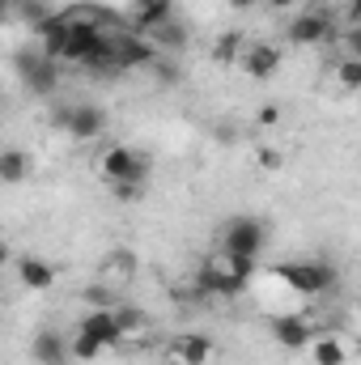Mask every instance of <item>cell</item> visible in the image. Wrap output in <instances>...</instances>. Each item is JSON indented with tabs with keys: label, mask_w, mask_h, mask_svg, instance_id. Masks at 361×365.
<instances>
[{
	"label": "cell",
	"mask_w": 361,
	"mask_h": 365,
	"mask_svg": "<svg viewBox=\"0 0 361 365\" xmlns=\"http://www.w3.org/2000/svg\"><path fill=\"white\" fill-rule=\"evenodd\" d=\"M13 68L21 73V81L34 93H47L56 86V60H47L43 51H21V56L13 60Z\"/></svg>",
	"instance_id": "cell-9"
},
{
	"label": "cell",
	"mask_w": 361,
	"mask_h": 365,
	"mask_svg": "<svg viewBox=\"0 0 361 365\" xmlns=\"http://www.w3.org/2000/svg\"><path fill=\"white\" fill-rule=\"evenodd\" d=\"M81 297L90 302V310H106V306H119V302H115V289H111V284H102V280H98V284H90V289H86Z\"/></svg>",
	"instance_id": "cell-23"
},
{
	"label": "cell",
	"mask_w": 361,
	"mask_h": 365,
	"mask_svg": "<svg viewBox=\"0 0 361 365\" xmlns=\"http://www.w3.org/2000/svg\"><path fill=\"white\" fill-rule=\"evenodd\" d=\"M145 38H149V47L162 56V51H183L187 47V26H183L179 17H166V21H158L153 30H145Z\"/></svg>",
	"instance_id": "cell-16"
},
{
	"label": "cell",
	"mask_w": 361,
	"mask_h": 365,
	"mask_svg": "<svg viewBox=\"0 0 361 365\" xmlns=\"http://www.w3.org/2000/svg\"><path fill=\"white\" fill-rule=\"evenodd\" d=\"M102 284H111V289H119V284H128L132 276H136V251H128V247H119V251H111L106 259H102Z\"/></svg>",
	"instance_id": "cell-15"
},
{
	"label": "cell",
	"mask_w": 361,
	"mask_h": 365,
	"mask_svg": "<svg viewBox=\"0 0 361 365\" xmlns=\"http://www.w3.org/2000/svg\"><path fill=\"white\" fill-rule=\"evenodd\" d=\"M251 268H255L251 259H238V255L217 251L200 268V293H208V297H238L247 289V280H251Z\"/></svg>",
	"instance_id": "cell-1"
},
{
	"label": "cell",
	"mask_w": 361,
	"mask_h": 365,
	"mask_svg": "<svg viewBox=\"0 0 361 365\" xmlns=\"http://www.w3.org/2000/svg\"><path fill=\"white\" fill-rule=\"evenodd\" d=\"M255 158H260V166H264V170H276V166H280V153H276V149H268V145H264Z\"/></svg>",
	"instance_id": "cell-25"
},
{
	"label": "cell",
	"mask_w": 361,
	"mask_h": 365,
	"mask_svg": "<svg viewBox=\"0 0 361 365\" xmlns=\"http://www.w3.org/2000/svg\"><path fill=\"white\" fill-rule=\"evenodd\" d=\"M34 175V158L26 149H0V182L4 187H17Z\"/></svg>",
	"instance_id": "cell-17"
},
{
	"label": "cell",
	"mask_w": 361,
	"mask_h": 365,
	"mask_svg": "<svg viewBox=\"0 0 361 365\" xmlns=\"http://www.w3.org/2000/svg\"><path fill=\"white\" fill-rule=\"evenodd\" d=\"M289 43L293 47H319V43H332L336 38V21L327 9H306V13H293L289 17Z\"/></svg>",
	"instance_id": "cell-5"
},
{
	"label": "cell",
	"mask_w": 361,
	"mask_h": 365,
	"mask_svg": "<svg viewBox=\"0 0 361 365\" xmlns=\"http://www.w3.org/2000/svg\"><path fill=\"white\" fill-rule=\"evenodd\" d=\"M77 327H81V331H90L102 349H119V340H123V331H119V319H115V306H106V310H90V314H86Z\"/></svg>",
	"instance_id": "cell-14"
},
{
	"label": "cell",
	"mask_w": 361,
	"mask_h": 365,
	"mask_svg": "<svg viewBox=\"0 0 361 365\" xmlns=\"http://www.w3.org/2000/svg\"><path fill=\"white\" fill-rule=\"evenodd\" d=\"M68 357H73V361H93V357H102V344L93 340L90 331L77 327V336L68 340Z\"/></svg>",
	"instance_id": "cell-21"
},
{
	"label": "cell",
	"mask_w": 361,
	"mask_h": 365,
	"mask_svg": "<svg viewBox=\"0 0 361 365\" xmlns=\"http://www.w3.org/2000/svg\"><path fill=\"white\" fill-rule=\"evenodd\" d=\"M336 77H340V86L353 93V90H361V60L357 56H345L340 64H336Z\"/></svg>",
	"instance_id": "cell-22"
},
{
	"label": "cell",
	"mask_w": 361,
	"mask_h": 365,
	"mask_svg": "<svg viewBox=\"0 0 361 365\" xmlns=\"http://www.w3.org/2000/svg\"><path fill=\"white\" fill-rule=\"evenodd\" d=\"M238 56H243V34H221L217 43H213V60L217 64H238Z\"/></svg>",
	"instance_id": "cell-20"
},
{
	"label": "cell",
	"mask_w": 361,
	"mask_h": 365,
	"mask_svg": "<svg viewBox=\"0 0 361 365\" xmlns=\"http://www.w3.org/2000/svg\"><path fill=\"white\" fill-rule=\"evenodd\" d=\"M158 51L149 47L145 34H111V68H149Z\"/></svg>",
	"instance_id": "cell-6"
},
{
	"label": "cell",
	"mask_w": 361,
	"mask_h": 365,
	"mask_svg": "<svg viewBox=\"0 0 361 365\" xmlns=\"http://www.w3.org/2000/svg\"><path fill=\"white\" fill-rule=\"evenodd\" d=\"M13 272H17V280H21L30 293H47V289L56 284V268H51L47 259H39V255H17V259H13Z\"/></svg>",
	"instance_id": "cell-13"
},
{
	"label": "cell",
	"mask_w": 361,
	"mask_h": 365,
	"mask_svg": "<svg viewBox=\"0 0 361 365\" xmlns=\"http://www.w3.org/2000/svg\"><path fill=\"white\" fill-rule=\"evenodd\" d=\"M264 242H268V230H264V221H255V217H234L230 225H225V234H221V251L225 255H238V259H260V251H264Z\"/></svg>",
	"instance_id": "cell-3"
},
{
	"label": "cell",
	"mask_w": 361,
	"mask_h": 365,
	"mask_svg": "<svg viewBox=\"0 0 361 365\" xmlns=\"http://www.w3.org/2000/svg\"><path fill=\"white\" fill-rule=\"evenodd\" d=\"M149 170H153V162L141 149H132V145H111L98 158V175L106 182H136V187H145Z\"/></svg>",
	"instance_id": "cell-2"
},
{
	"label": "cell",
	"mask_w": 361,
	"mask_h": 365,
	"mask_svg": "<svg viewBox=\"0 0 361 365\" xmlns=\"http://www.w3.org/2000/svg\"><path fill=\"white\" fill-rule=\"evenodd\" d=\"M276 276L293 289V293H306V297H315V293H327L332 284H336V272L327 268V264H319V259H298V264H280Z\"/></svg>",
	"instance_id": "cell-4"
},
{
	"label": "cell",
	"mask_w": 361,
	"mask_h": 365,
	"mask_svg": "<svg viewBox=\"0 0 361 365\" xmlns=\"http://www.w3.org/2000/svg\"><path fill=\"white\" fill-rule=\"evenodd\" d=\"M166 357L175 365H208L213 361V340L204 331H183L166 344Z\"/></svg>",
	"instance_id": "cell-8"
},
{
	"label": "cell",
	"mask_w": 361,
	"mask_h": 365,
	"mask_svg": "<svg viewBox=\"0 0 361 365\" xmlns=\"http://www.w3.org/2000/svg\"><path fill=\"white\" fill-rule=\"evenodd\" d=\"M30 357H34V365H68L73 357H68V340L56 331V327H43L34 340H30Z\"/></svg>",
	"instance_id": "cell-12"
},
{
	"label": "cell",
	"mask_w": 361,
	"mask_h": 365,
	"mask_svg": "<svg viewBox=\"0 0 361 365\" xmlns=\"http://www.w3.org/2000/svg\"><path fill=\"white\" fill-rule=\"evenodd\" d=\"M225 4H230V9H251L255 0H225Z\"/></svg>",
	"instance_id": "cell-28"
},
{
	"label": "cell",
	"mask_w": 361,
	"mask_h": 365,
	"mask_svg": "<svg viewBox=\"0 0 361 365\" xmlns=\"http://www.w3.org/2000/svg\"><path fill=\"white\" fill-rule=\"evenodd\" d=\"M310 357H315V365H345L349 361V344L340 340V336H310Z\"/></svg>",
	"instance_id": "cell-18"
},
{
	"label": "cell",
	"mask_w": 361,
	"mask_h": 365,
	"mask_svg": "<svg viewBox=\"0 0 361 365\" xmlns=\"http://www.w3.org/2000/svg\"><path fill=\"white\" fill-rule=\"evenodd\" d=\"M21 4H34V0H13V9H21Z\"/></svg>",
	"instance_id": "cell-29"
},
{
	"label": "cell",
	"mask_w": 361,
	"mask_h": 365,
	"mask_svg": "<svg viewBox=\"0 0 361 365\" xmlns=\"http://www.w3.org/2000/svg\"><path fill=\"white\" fill-rule=\"evenodd\" d=\"M56 123L73 136V140H98L102 136V128H106V115H102V106H64L60 115H56Z\"/></svg>",
	"instance_id": "cell-7"
},
{
	"label": "cell",
	"mask_w": 361,
	"mask_h": 365,
	"mask_svg": "<svg viewBox=\"0 0 361 365\" xmlns=\"http://www.w3.org/2000/svg\"><path fill=\"white\" fill-rule=\"evenodd\" d=\"M141 191H145V187H136V182H111V195H115V200H136Z\"/></svg>",
	"instance_id": "cell-24"
},
{
	"label": "cell",
	"mask_w": 361,
	"mask_h": 365,
	"mask_svg": "<svg viewBox=\"0 0 361 365\" xmlns=\"http://www.w3.org/2000/svg\"><path fill=\"white\" fill-rule=\"evenodd\" d=\"M268 331L285 353H302V349L310 344V323H306L302 314H276L268 323Z\"/></svg>",
	"instance_id": "cell-10"
},
{
	"label": "cell",
	"mask_w": 361,
	"mask_h": 365,
	"mask_svg": "<svg viewBox=\"0 0 361 365\" xmlns=\"http://www.w3.org/2000/svg\"><path fill=\"white\" fill-rule=\"evenodd\" d=\"M175 17V0H136V30H153L158 21Z\"/></svg>",
	"instance_id": "cell-19"
},
{
	"label": "cell",
	"mask_w": 361,
	"mask_h": 365,
	"mask_svg": "<svg viewBox=\"0 0 361 365\" xmlns=\"http://www.w3.org/2000/svg\"><path fill=\"white\" fill-rule=\"evenodd\" d=\"M9 13H13V0H0V21H4Z\"/></svg>",
	"instance_id": "cell-27"
},
{
	"label": "cell",
	"mask_w": 361,
	"mask_h": 365,
	"mask_svg": "<svg viewBox=\"0 0 361 365\" xmlns=\"http://www.w3.org/2000/svg\"><path fill=\"white\" fill-rule=\"evenodd\" d=\"M276 119H280L276 106H260V123H276Z\"/></svg>",
	"instance_id": "cell-26"
},
{
	"label": "cell",
	"mask_w": 361,
	"mask_h": 365,
	"mask_svg": "<svg viewBox=\"0 0 361 365\" xmlns=\"http://www.w3.org/2000/svg\"><path fill=\"white\" fill-rule=\"evenodd\" d=\"M243 68H247V77L251 81H268L272 73L280 68V47H272V43H251V47H243Z\"/></svg>",
	"instance_id": "cell-11"
}]
</instances>
